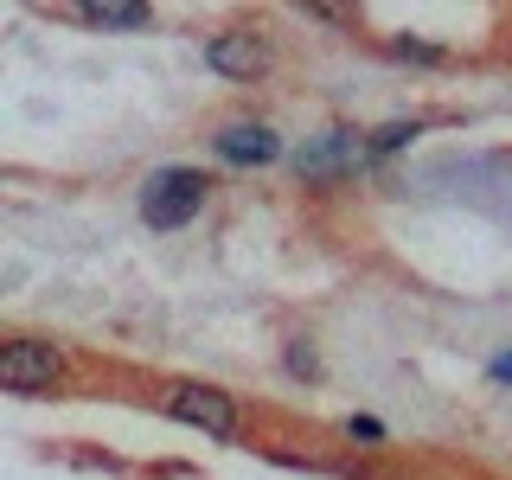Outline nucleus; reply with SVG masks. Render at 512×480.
Instances as JSON below:
<instances>
[{
    "instance_id": "nucleus-1",
    "label": "nucleus",
    "mask_w": 512,
    "mask_h": 480,
    "mask_svg": "<svg viewBox=\"0 0 512 480\" xmlns=\"http://www.w3.org/2000/svg\"><path fill=\"white\" fill-rule=\"evenodd\" d=\"M205 173L199 167H160L154 180H148V192H141V218L154 224V231H180V224L205 205Z\"/></svg>"
},
{
    "instance_id": "nucleus-2",
    "label": "nucleus",
    "mask_w": 512,
    "mask_h": 480,
    "mask_svg": "<svg viewBox=\"0 0 512 480\" xmlns=\"http://www.w3.org/2000/svg\"><path fill=\"white\" fill-rule=\"evenodd\" d=\"M167 416H180V423L205 429V436H237V404L224 391H212V384H173L167 391Z\"/></svg>"
},
{
    "instance_id": "nucleus-3",
    "label": "nucleus",
    "mask_w": 512,
    "mask_h": 480,
    "mask_svg": "<svg viewBox=\"0 0 512 480\" xmlns=\"http://www.w3.org/2000/svg\"><path fill=\"white\" fill-rule=\"evenodd\" d=\"M64 372V359L45 340H13L0 346V384L7 391H52V378Z\"/></svg>"
},
{
    "instance_id": "nucleus-4",
    "label": "nucleus",
    "mask_w": 512,
    "mask_h": 480,
    "mask_svg": "<svg viewBox=\"0 0 512 480\" xmlns=\"http://www.w3.org/2000/svg\"><path fill=\"white\" fill-rule=\"evenodd\" d=\"M276 154H282V135L269 122H231L218 135V160H231V167H263Z\"/></svg>"
},
{
    "instance_id": "nucleus-5",
    "label": "nucleus",
    "mask_w": 512,
    "mask_h": 480,
    "mask_svg": "<svg viewBox=\"0 0 512 480\" xmlns=\"http://www.w3.org/2000/svg\"><path fill=\"white\" fill-rule=\"evenodd\" d=\"M205 64L224 71V77H256L269 64V52H263V39H250V32H218V39L205 45Z\"/></svg>"
},
{
    "instance_id": "nucleus-6",
    "label": "nucleus",
    "mask_w": 512,
    "mask_h": 480,
    "mask_svg": "<svg viewBox=\"0 0 512 480\" xmlns=\"http://www.w3.org/2000/svg\"><path fill=\"white\" fill-rule=\"evenodd\" d=\"M77 20L84 26H148L154 13L141 0H90V7H77Z\"/></svg>"
},
{
    "instance_id": "nucleus-7",
    "label": "nucleus",
    "mask_w": 512,
    "mask_h": 480,
    "mask_svg": "<svg viewBox=\"0 0 512 480\" xmlns=\"http://www.w3.org/2000/svg\"><path fill=\"white\" fill-rule=\"evenodd\" d=\"M346 154H352V135H327L320 148H301L295 167H301V173H327V167H340Z\"/></svg>"
},
{
    "instance_id": "nucleus-8",
    "label": "nucleus",
    "mask_w": 512,
    "mask_h": 480,
    "mask_svg": "<svg viewBox=\"0 0 512 480\" xmlns=\"http://www.w3.org/2000/svg\"><path fill=\"white\" fill-rule=\"evenodd\" d=\"M404 141H416V122H391V128L372 135V154H391V148H404Z\"/></svg>"
},
{
    "instance_id": "nucleus-9",
    "label": "nucleus",
    "mask_w": 512,
    "mask_h": 480,
    "mask_svg": "<svg viewBox=\"0 0 512 480\" xmlns=\"http://www.w3.org/2000/svg\"><path fill=\"white\" fill-rule=\"evenodd\" d=\"M288 372H295V378H314V372H320V359H314V346H308V340L288 346Z\"/></svg>"
},
{
    "instance_id": "nucleus-10",
    "label": "nucleus",
    "mask_w": 512,
    "mask_h": 480,
    "mask_svg": "<svg viewBox=\"0 0 512 480\" xmlns=\"http://www.w3.org/2000/svg\"><path fill=\"white\" fill-rule=\"evenodd\" d=\"M346 436H365V442H378V436H384V429L372 423V416H352V423H346Z\"/></svg>"
},
{
    "instance_id": "nucleus-11",
    "label": "nucleus",
    "mask_w": 512,
    "mask_h": 480,
    "mask_svg": "<svg viewBox=\"0 0 512 480\" xmlns=\"http://www.w3.org/2000/svg\"><path fill=\"white\" fill-rule=\"evenodd\" d=\"M493 378H500V384H512V352H506V359H493Z\"/></svg>"
}]
</instances>
